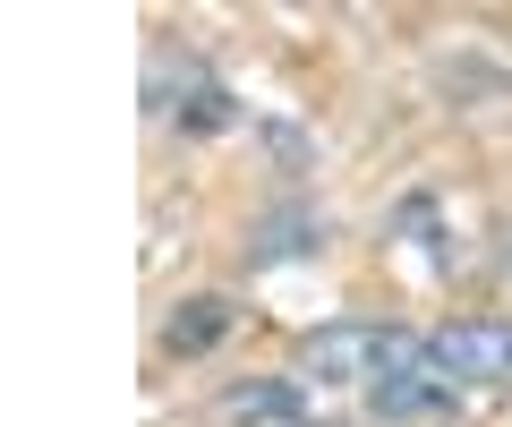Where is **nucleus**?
<instances>
[{"label":"nucleus","mask_w":512,"mask_h":427,"mask_svg":"<svg viewBox=\"0 0 512 427\" xmlns=\"http://www.w3.org/2000/svg\"><path fill=\"white\" fill-rule=\"evenodd\" d=\"M299 368L325 376V385H384V376L427 368V334H402V325H325V334H308Z\"/></svg>","instance_id":"f257e3e1"},{"label":"nucleus","mask_w":512,"mask_h":427,"mask_svg":"<svg viewBox=\"0 0 512 427\" xmlns=\"http://www.w3.org/2000/svg\"><path fill=\"white\" fill-rule=\"evenodd\" d=\"M427 368L444 385H512V325L504 316H461L427 334Z\"/></svg>","instance_id":"f03ea898"},{"label":"nucleus","mask_w":512,"mask_h":427,"mask_svg":"<svg viewBox=\"0 0 512 427\" xmlns=\"http://www.w3.org/2000/svg\"><path fill=\"white\" fill-rule=\"evenodd\" d=\"M453 402H461V385H444L436 368H410V376H384V385H367V419H384V427L444 419Z\"/></svg>","instance_id":"7ed1b4c3"},{"label":"nucleus","mask_w":512,"mask_h":427,"mask_svg":"<svg viewBox=\"0 0 512 427\" xmlns=\"http://www.w3.org/2000/svg\"><path fill=\"white\" fill-rule=\"evenodd\" d=\"M222 334H231V299H214V291H205V299H180V308H171L163 351H171V359H205Z\"/></svg>","instance_id":"20e7f679"},{"label":"nucleus","mask_w":512,"mask_h":427,"mask_svg":"<svg viewBox=\"0 0 512 427\" xmlns=\"http://www.w3.org/2000/svg\"><path fill=\"white\" fill-rule=\"evenodd\" d=\"M222 419H231V427L299 419V385H282V376H265V385H231V393H222Z\"/></svg>","instance_id":"39448f33"},{"label":"nucleus","mask_w":512,"mask_h":427,"mask_svg":"<svg viewBox=\"0 0 512 427\" xmlns=\"http://www.w3.org/2000/svg\"><path fill=\"white\" fill-rule=\"evenodd\" d=\"M265 427H308V419H265Z\"/></svg>","instance_id":"423d86ee"}]
</instances>
